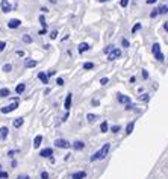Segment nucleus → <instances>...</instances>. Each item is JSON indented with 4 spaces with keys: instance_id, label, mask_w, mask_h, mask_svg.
<instances>
[{
    "instance_id": "f257e3e1",
    "label": "nucleus",
    "mask_w": 168,
    "mask_h": 179,
    "mask_svg": "<svg viewBox=\"0 0 168 179\" xmlns=\"http://www.w3.org/2000/svg\"><path fill=\"white\" fill-rule=\"evenodd\" d=\"M109 149H111V144L109 143H106L105 146L100 150H97L96 153H94L92 156H91V161H97V160H105L106 158V155L109 153Z\"/></svg>"
},
{
    "instance_id": "f03ea898",
    "label": "nucleus",
    "mask_w": 168,
    "mask_h": 179,
    "mask_svg": "<svg viewBox=\"0 0 168 179\" xmlns=\"http://www.w3.org/2000/svg\"><path fill=\"white\" fill-rule=\"evenodd\" d=\"M18 108V100H15V102H12L11 105H8V106H3L2 109V114H9V112H12L14 109H17Z\"/></svg>"
},
{
    "instance_id": "7ed1b4c3",
    "label": "nucleus",
    "mask_w": 168,
    "mask_h": 179,
    "mask_svg": "<svg viewBox=\"0 0 168 179\" xmlns=\"http://www.w3.org/2000/svg\"><path fill=\"white\" fill-rule=\"evenodd\" d=\"M55 146H56V147H59V149H68L71 144L67 141V140H64V138H58V140L55 141Z\"/></svg>"
},
{
    "instance_id": "20e7f679",
    "label": "nucleus",
    "mask_w": 168,
    "mask_h": 179,
    "mask_svg": "<svg viewBox=\"0 0 168 179\" xmlns=\"http://www.w3.org/2000/svg\"><path fill=\"white\" fill-rule=\"evenodd\" d=\"M118 58H121V50L120 49H112V52L107 55V59H109V61H112V59H118Z\"/></svg>"
},
{
    "instance_id": "39448f33",
    "label": "nucleus",
    "mask_w": 168,
    "mask_h": 179,
    "mask_svg": "<svg viewBox=\"0 0 168 179\" xmlns=\"http://www.w3.org/2000/svg\"><path fill=\"white\" fill-rule=\"evenodd\" d=\"M0 8H2V11L5 12V14L12 11V6H11V3L8 2V0H2V2H0Z\"/></svg>"
},
{
    "instance_id": "423d86ee",
    "label": "nucleus",
    "mask_w": 168,
    "mask_h": 179,
    "mask_svg": "<svg viewBox=\"0 0 168 179\" xmlns=\"http://www.w3.org/2000/svg\"><path fill=\"white\" fill-rule=\"evenodd\" d=\"M52 155H53V149L52 147H45L43 150H39V156L41 158H52Z\"/></svg>"
},
{
    "instance_id": "0eeeda50",
    "label": "nucleus",
    "mask_w": 168,
    "mask_h": 179,
    "mask_svg": "<svg viewBox=\"0 0 168 179\" xmlns=\"http://www.w3.org/2000/svg\"><path fill=\"white\" fill-rule=\"evenodd\" d=\"M20 26H21V21L17 20V18H12V20L8 21V28L9 29H17V28H20Z\"/></svg>"
},
{
    "instance_id": "6e6552de",
    "label": "nucleus",
    "mask_w": 168,
    "mask_h": 179,
    "mask_svg": "<svg viewBox=\"0 0 168 179\" xmlns=\"http://www.w3.org/2000/svg\"><path fill=\"white\" fill-rule=\"evenodd\" d=\"M71 99H73V94H71V93H68V94H67V97H65V102H64V108H65L67 111L71 108Z\"/></svg>"
},
{
    "instance_id": "1a4fd4ad",
    "label": "nucleus",
    "mask_w": 168,
    "mask_h": 179,
    "mask_svg": "<svg viewBox=\"0 0 168 179\" xmlns=\"http://www.w3.org/2000/svg\"><path fill=\"white\" fill-rule=\"evenodd\" d=\"M117 99H118V102H120V103H123V105H130V99L127 97V96L118 94V96H117Z\"/></svg>"
},
{
    "instance_id": "9d476101",
    "label": "nucleus",
    "mask_w": 168,
    "mask_h": 179,
    "mask_svg": "<svg viewBox=\"0 0 168 179\" xmlns=\"http://www.w3.org/2000/svg\"><path fill=\"white\" fill-rule=\"evenodd\" d=\"M38 79H39V81H41L44 85H47V84H49V76H47V73L39 71V73H38Z\"/></svg>"
},
{
    "instance_id": "9b49d317",
    "label": "nucleus",
    "mask_w": 168,
    "mask_h": 179,
    "mask_svg": "<svg viewBox=\"0 0 168 179\" xmlns=\"http://www.w3.org/2000/svg\"><path fill=\"white\" fill-rule=\"evenodd\" d=\"M91 49V46L88 43H80L79 44V53H85L86 50H90Z\"/></svg>"
},
{
    "instance_id": "f8f14e48",
    "label": "nucleus",
    "mask_w": 168,
    "mask_h": 179,
    "mask_svg": "<svg viewBox=\"0 0 168 179\" xmlns=\"http://www.w3.org/2000/svg\"><path fill=\"white\" fill-rule=\"evenodd\" d=\"M73 149H74V150H83L85 149V143L83 141H74V143H73Z\"/></svg>"
},
{
    "instance_id": "ddd939ff",
    "label": "nucleus",
    "mask_w": 168,
    "mask_h": 179,
    "mask_svg": "<svg viewBox=\"0 0 168 179\" xmlns=\"http://www.w3.org/2000/svg\"><path fill=\"white\" fill-rule=\"evenodd\" d=\"M86 178V171H76V173H73L71 179H85Z\"/></svg>"
},
{
    "instance_id": "4468645a",
    "label": "nucleus",
    "mask_w": 168,
    "mask_h": 179,
    "mask_svg": "<svg viewBox=\"0 0 168 179\" xmlns=\"http://www.w3.org/2000/svg\"><path fill=\"white\" fill-rule=\"evenodd\" d=\"M23 123H24V118L18 117V118H15V120L12 122V126H14V128H21V126H23Z\"/></svg>"
},
{
    "instance_id": "2eb2a0df",
    "label": "nucleus",
    "mask_w": 168,
    "mask_h": 179,
    "mask_svg": "<svg viewBox=\"0 0 168 179\" xmlns=\"http://www.w3.org/2000/svg\"><path fill=\"white\" fill-rule=\"evenodd\" d=\"M24 90H26V84H18L15 87V93H17V94H23Z\"/></svg>"
},
{
    "instance_id": "dca6fc26",
    "label": "nucleus",
    "mask_w": 168,
    "mask_h": 179,
    "mask_svg": "<svg viewBox=\"0 0 168 179\" xmlns=\"http://www.w3.org/2000/svg\"><path fill=\"white\" fill-rule=\"evenodd\" d=\"M151 52H153V55H154V56H156V55H159V53H162V52H160V46H159L158 43H154V44H153Z\"/></svg>"
},
{
    "instance_id": "f3484780",
    "label": "nucleus",
    "mask_w": 168,
    "mask_h": 179,
    "mask_svg": "<svg viewBox=\"0 0 168 179\" xmlns=\"http://www.w3.org/2000/svg\"><path fill=\"white\" fill-rule=\"evenodd\" d=\"M41 143H43V137H41V135H36V137H35V140H33V147L38 149Z\"/></svg>"
},
{
    "instance_id": "a211bd4d",
    "label": "nucleus",
    "mask_w": 168,
    "mask_h": 179,
    "mask_svg": "<svg viewBox=\"0 0 168 179\" xmlns=\"http://www.w3.org/2000/svg\"><path fill=\"white\" fill-rule=\"evenodd\" d=\"M133 128H135V122H130L129 124L126 126V134H127V135H130L132 132H133Z\"/></svg>"
},
{
    "instance_id": "6ab92c4d",
    "label": "nucleus",
    "mask_w": 168,
    "mask_h": 179,
    "mask_svg": "<svg viewBox=\"0 0 168 179\" xmlns=\"http://www.w3.org/2000/svg\"><path fill=\"white\" fill-rule=\"evenodd\" d=\"M8 128H6V126H2V128H0V137H2L3 138V140H5V138L6 137H8Z\"/></svg>"
},
{
    "instance_id": "aec40b11",
    "label": "nucleus",
    "mask_w": 168,
    "mask_h": 179,
    "mask_svg": "<svg viewBox=\"0 0 168 179\" xmlns=\"http://www.w3.org/2000/svg\"><path fill=\"white\" fill-rule=\"evenodd\" d=\"M107 129H109V124H107V122H102V124H100V132L106 134Z\"/></svg>"
},
{
    "instance_id": "412c9836",
    "label": "nucleus",
    "mask_w": 168,
    "mask_h": 179,
    "mask_svg": "<svg viewBox=\"0 0 168 179\" xmlns=\"http://www.w3.org/2000/svg\"><path fill=\"white\" fill-rule=\"evenodd\" d=\"M36 61H33V59H29V61H28V59H26V67H28V68H32V67H36Z\"/></svg>"
},
{
    "instance_id": "4be33fe9",
    "label": "nucleus",
    "mask_w": 168,
    "mask_h": 179,
    "mask_svg": "<svg viewBox=\"0 0 168 179\" xmlns=\"http://www.w3.org/2000/svg\"><path fill=\"white\" fill-rule=\"evenodd\" d=\"M98 118V115H96V114H86V120H88L90 123H92V122H96Z\"/></svg>"
},
{
    "instance_id": "5701e85b",
    "label": "nucleus",
    "mask_w": 168,
    "mask_h": 179,
    "mask_svg": "<svg viewBox=\"0 0 168 179\" xmlns=\"http://www.w3.org/2000/svg\"><path fill=\"white\" fill-rule=\"evenodd\" d=\"M139 100H141V102H149V100H150L149 93H144V94H141V96H139Z\"/></svg>"
},
{
    "instance_id": "b1692460",
    "label": "nucleus",
    "mask_w": 168,
    "mask_h": 179,
    "mask_svg": "<svg viewBox=\"0 0 168 179\" xmlns=\"http://www.w3.org/2000/svg\"><path fill=\"white\" fill-rule=\"evenodd\" d=\"M32 41H33V39H32V37H30V35H28V34L23 35V43H24V44H30Z\"/></svg>"
},
{
    "instance_id": "393cba45",
    "label": "nucleus",
    "mask_w": 168,
    "mask_h": 179,
    "mask_svg": "<svg viewBox=\"0 0 168 179\" xmlns=\"http://www.w3.org/2000/svg\"><path fill=\"white\" fill-rule=\"evenodd\" d=\"M159 14H160V15L168 14V6H167V5H164V6H160V8H159Z\"/></svg>"
},
{
    "instance_id": "a878e982",
    "label": "nucleus",
    "mask_w": 168,
    "mask_h": 179,
    "mask_svg": "<svg viewBox=\"0 0 168 179\" xmlns=\"http://www.w3.org/2000/svg\"><path fill=\"white\" fill-rule=\"evenodd\" d=\"M0 96H2V97H8L9 96V90L8 88H2V90H0Z\"/></svg>"
},
{
    "instance_id": "bb28decb",
    "label": "nucleus",
    "mask_w": 168,
    "mask_h": 179,
    "mask_svg": "<svg viewBox=\"0 0 168 179\" xmlns=\"http://www.w3.org/2000/svg\"><path fill=\"white\" fill-rule=\"evenodd\" d=\"M139 29H141V23H136V24L132 28V34H133V35H136V32H138Z\"/></svg>"
},
{
    "instance_id": "cd10ccee",
    "label": "nucleus",
    "mask_w": 168,
    "mask_h": 179,
    "mask_svg": "<svg viewBox=\"0 0 168 179\" xmlns=\"http://www.w3.org/2000/svg\"><path fill=\"white\" fill-rule=\"evenodd\" d=\"M158 15H159V8H154V9L150 12V17L154 18V17H158Z\"/></svg>"
},
{
    "instance_id": "c85d7f7f",
    "label": "nucleus",
    "mask_w": 168,
    "mask_h": 179,
    "mask_svg": "<svg viewBox=\"0 0 168 179\" xmlns=\"http://www.w3.org/2000/svg\"><path fill=\"white\" fill-rule=\"evenodd\" d=\"M83 68L85 70H91V68H94V64L92 62H85L83 64Z\"/></svg>"
},
{
    "instance_id": "c756f323",
    "label": "nucleus",
    "mask_w": 168,
    "mask_h": 179,
    "mask_svg": "<svg viewBox=\"0 0 168 179\" xmlns=\"http://www.w3.org/2000/svg\"><path fill=\"white\" fill-rule=\"evenodd\" d=\"M121 44H123V47H124V49H127L130 43H129V39H127V38H123V39H121Z\"/></svg>"
},
{
    "instance_id": "7c9ffc66",
    "label": "nucleus",
    "mask_w": 168,
    "mask_h": 179,
    "mask_svg": "<svg viewBox=\"0 0 168 179\" xmlns=\"http://www.w3.org/2000/svg\"><path fill=\"white\" fill-rule=\"evenodd\" d=\"M11 70H12V65H11V64H5V65H3V71L9 73Z\"/></svg>"
},
{
    "instance_id": "2f4dec72",
    "label": "nucleus",
    "mask_w": 168,
    "mask_h": 179,
    "mask_svg": "<svg viewBox=\"0 0 168 179\" xmlns=\"http://www.w3.org/2000/svg\"><path fill=\"white\" fill-rule=\"evenodd\" d=\"M39 23H41V26H43V29H45V18H44V15H39Z\"/></svg>"
},
{
    "instance_id": "473e14b6",
    "label": "nucleus",
    "mask_w": 168,
    "mask_h": 179,
    "mask_svg": "<svg viewBox=\"0 0 168 179\" xmlns=\"http://www.w3.org/2000/svg\"><path fill=\"white\" fill-rule=\"evenodd\" d=\"M107 82H109V79H107V77H102V79H100V85H103V87L107 85Z\"/></svg>"
},
{
    "instance_id": "72a5a7b5",
    "label": "nucleus",
    "mask_w": 168,
    "mask_h": 179,
    "mask_svg": "<svg viewBox=\"0 0 168 179\" xmlns=\"http://www.w3.org/2000/svg\"><path fill=\"white\" fill-rule=\"evenodd\" d=\"M154 58H156V59H158V61H160V62H164V59H165V56H164V53H159V55H156V56H154Z\"/></svg>"
},
{
    "instance_id": "f704fd0d",
    "label": "nucleus",
    "mask_w": 168,
    "mask_h": 179,
    "mask_svg": "<svg viewBox=\"0 0 168 179\" xmlns=\"http://www.w3.org/2000/svg\"><path fill=\"white\" fill-rule=\"evenodd\" d=\"M127 5H129V0H121V2H120V6H121V8H126Z\"/></svg>"
},
{
    "instance_id": "c9c22d12",
    "label": "nucleus",
    "mask_w": 168,
    "mask_h": 179,
    "mask_svg": "<svg viewBox=\"0 0 168 179\" xmlns=\"http://www.w3.org/2000/svg\"><path fill=\"white\" fill-rule=\"evenodd\" d=\"M120 129H121V128H120V126H118V124H115V126H112V129H111V131L114 132V134H117V132H118Z\"/></svg>"
},
{
    "instance_id": "e433bc0d",
    "label": "nucleus",
    "mask_w": 168,
    "mask_h": 179,
    "mask_svg": "<svg viewBox=\"0 0 168 179\" xmlns=\"http://www.w3.org/2000/svg\"><path fill=\"white\" fill-rule=\"evenodd\" d=\"M6 178H8V173L3 171V170H0V179H6Z\"/></svg>"
},
{
    "instance_id": "4c0bfd02",
    "label": "nucleus",
    "mask_w": 168,
    "mask_h": 179,
    "mask_svg": "<svg viewBox=\"0 0 168 179\" xmlns=\"http://www.w3.org/2000/svg\"><path fill=\"white\" fill-rule=\"evenodd\" d=\"M143 79H144V81L149 79V71H147V70H143Z\"/></svg>"
},
{
    "instance_id": "58836bf2",
    "label": "nucleus",
    "mask_w": 168,
    "mask_h": 179,
    "mask_svg": "<svg viewBox=\"0 0 168 179\" xmlns=\"http://www.w3.org/2000/svg\"><path fill=\"white\" fill-rule=\"evenodd\" d=\"M112 49H114V47H112V46H107V47L105 49V53H107V55H109V53H111V52H112Z\"/></svg>"
},
{
    "instance_id": "ea45409f",
    "label": "nucleus",
    "mask_w": 168,
    "mask_h": 179,
    "mask_svg": "<svg viewBox=\"0 0 168 179\" xmlns=\"http://www.w3.org/2000/svg\"><path fill=\"white\" fill-rule=\"evenodd\" d=\"M50 176H49V173H47V171H43L41 173V179H49Z\"/></svg>"
},
{
    "instance_id": "a19ab883",
    "label": "nucleus",
    "mask_w": 168,
    "mask_h": 179,
    "mask_svg": "<svg viewBox=\"0 0 168 179\" xmlns=\"http://www.w3.org/2000/svg\"><path fill=\"white\" fill-rule=\"evenodd\" d=\"M91 105H92V106H98V105H100V100H97V99H94V100L91 102Z\"/></svg>"
},
{
    "instance_id": "79ce46f5",
    "label": "nucleus",
    "mask_w": 168,
    "mask_h": 179,
    "mask_svg": "<svg viewBox=\"0 0 168 179\" xmlns=\"http://www.w3.org/2000/svg\"><path fill=\"white\" fill-rule=\"evenodd\" d=\"M15 153H17V150H9V152H8V156L14 158V156H15Z\"/></svg>"
},
{
    "instance_id": "37998d69",
    "label": "nucleus",
    "mask_w": 168,
    "mask_h": 179,
    "mask_svg": "<svg viewBox=\"0 0 168 179\" xmlns=\"http://www.w3.org/2000/svg\"><path fill=\"white\" fill-rule=\"evenodd\" d=\"M5 47H6V43L5 41H0V52H3Z\"/></svg>"
},
{
    "instance_id": "c03bdc74",
    "label": "nucleus",
    "mask_w": 168,
    "mask_h": 179,
    "mask_svg": "<svg viewBox=\"0 0 168 179\" xmlns=\"http://www.w3.org/2000/svg\"><path fill=\"white\" fill-rule=\"evenodd\" d=\"M56 37H58V30H53L52 34H50V38H52V39H55Z\"/></svg>"
},
{
    "instance_id": "a18cd8bd",
    "label": "nucleus",
    "mask_w": 168,
    "mask_h": 179,
    "mask_svg": "<svg viewBox=\"0 0 168 179\" xmlns=\"http://www.w3.org/2000/svg\"><path fill=\"white\" fill-rule=\"evenodd\" d=\"M56 84L59 85V87H61V85H64V79H62V77H58V81H56Z\"/></svg>"
},
{
    "instance_id": "49530a36",
    "label": "nucleus",
    "mask_w": 168,
    "mask_h": 179,
    "mask_svg": "<svg viewBox=\"0 0 168 179\" xmlns=\"http://www.w3.org/2000/svg\"><path fill=\"white\" fill-rule=\"evenodd\" d=\"M55 73H56L55 70H49V71H47V76H49V77L50 76H55Z\"/></svg>"
},
{
    "instance_id": "de8ad7c7",
    "label": "nucleus",
    "mask_w": 168,
    "mask_h": 179,
    "mask_svg": "<svg viewBox=\"0 0 168 179\" xmlns=\"http://www.w3.org/2000/svg\"><path fill=\"white\" fill-rule=\"evenodd\" d=\"M158 0H147V5H153V3H156Z\"/></svg>"
},
{
    "instance_id": "09e8293b",
    "label": "nucleus",
    "mask_w": 168,
    "mask_h": 179,
    "mask_svg": "<svg viewBox=\"0 0 168 179\" xmlns=\"http://www.w3.org/2000/svg\"><path fill=\"white\" fill-rule=\"evenodd\" d=\"M17 179H29V176H24V175H20Z\"/></svg>"
},
{
    "instance_id": "8fccbe9b",
    "label": "nucleus",
    "mask_w": 168,
    "mask_h": 179,
    "mask_svg": "<svg viewBox=\"0 0 168 179\" xmlns=\"http://www.w3.org/2000/svg\"><path fill=\"white\" fill-rule=\"evenodd\" d=\"M17 55H18V56H24V52H23V50H18Z\"/></svg>"
},
{
    "instance_id": "3c124183",
    "label": "nucleus",
    "mask_w": 168,
    "mask_h": 179,
    "mask_svg": "<svg viewBox=\"0 0 168 179\" xmlns=\"http://www.w3.org/2000/svg\"><path fill=\"white\" fill-rule=\"evenodd\" d=\"M164 29L168 32V21H165V23H164Z\"/></svg>"
},
{
    "instance_id": "603ef678",
    "label": "nucleus",
    "mask_w": 168,
    "mask_h": 179,
    "mask_svg": "<svg viewBox=\"0 0 168 179\" xmlns=\"http://www.w3.org/2000/svg\"><path fill=\"white\" fill-rule=\"evenodd\" d=\"M39 35H45V29H41V30H39Z\"/></svg>"
},
{
    "instance_id": "864d4df0",
    "label": "nucleus",
    "mask_w": 168,
    "mask_h": 179,
    "mask_svg": "<svg viewBox=\"0 0 168 179\" xmlns=\"http://www.w3.org/2000/svg\"><path fill=\"white\" fill-rule=\"evenodd\" d=\"M98 3H105V2H107V0H97Z\"/></svg>"
},
{
    "instance_id": "5fc2aeb1",
    "label": "nucleus",
    "mask_w": 168,
    "mask_h": 179,
    "mask_svg": "<svg viewBox=\"0 0 168 179\" xmlns=\"http://www.w3.org/2000/svg\"><path fill=\"white\" fill-rule=\"evenodd\" d=\"M49 2H50V3H56V0H49Z\"/></svg>"
}]
</instances>
